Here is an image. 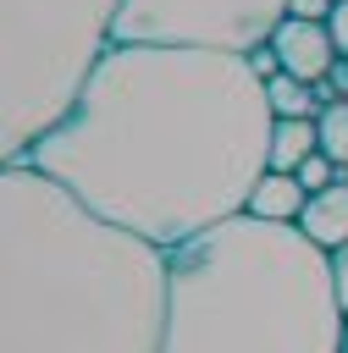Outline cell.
I'll return each instance as SVG.
<instances>
[{
    "mask_svg": "<svg viewBox=\"0 0 348 353\" xmlns=\"http://www.w3.org/2000/svg\"><path fill=\"white\" fill-rule=\"evenodd\" d=\"M271 127L276 110L249 55L110 44L77 105L22 160L94 215L177 248L249 210L271 171Z\"/></svg>",
    "mask_w": 348,
    "mask_h": 353,
    "instance_id": "obj_1",
    "label": "cell"
},
{
    "mask_svg": "<svg viewBox=\"0 0 348 353\" xmlns=\"http://www.w3.org/2000/svg\"><path fill=\"white\" fill-rule=\"evenodd\" d=\"M166 248L39 165L0 171V353H160Z\"/></svg>",
    "mask_w": 348,
    "mask_h": 353,
    "instance_id": "obj_2",
    "label": "cell"
},
{
    "mask_svg": "<svg viewBox=\"0 0 348 353\" xmlns=\"http://www.w3.org/2000/svg\"><path fill=\"white\" fill-rule=\"evenodd\" d=\"M160 353H342L331 254L298 221L249 210L166 248Z\"/></svg>",
    "mask_w": 348,
    "mask_h": 353,
    "instance_id": "obj_3",
    "label": "cell"
},
{
    "mask_svg": "<svg viewBox=\"0 0 348 353\" xmlns=\"http://www.w3.org/2000/svg\"><path fill=\"white\" fill-rule=\"evenodd\" d=\"M122 0H0V154L22 160L116 44Z\"/></svg>",
    "mask_w": 348,
    "mask_h": 353,
    "instance_id": "obj_4",
    "label": "cell"
},
{
    "mask_svg": "<svg viewBox=\"0 0 348 353\" xmlns=\"http://www.w3.org/2000/svg\"><path fill=\"white\" fill-rule=\"evenodd\" d=\"M287 0H122L116 44H182V50H260Z\"/></svg>",
    "mask_w": 348,
    "mask_h": 353,
    "instance_id": "obj_5",
    "label": "cell"
},
{
    "mask_svg": "<svg viewBox=\"0 0 348 353\" xmlns=\"http://www.w3.org/2000/svg\"><path fill=\"white\" fill-rule=\"evenodd\" d=\"M271 50L282 55V72L304 77V83H320L337 61V44H331V28L326 22H309V17H282L276 33H271Z\"/></svg>",
    "mask_w": 348,
    "mask_h": 353,
    "instance_id": "obj_6",
    "label": "cell"
},
{
    "mask_svg": "<svg viewBox=\"0 0 348 353\" xmlns=\"http://www.w3.org/2000/svg\"><path fill=\"white\" fill-rule=\"evenodd\" d=\"M298 226H304V237H315V243H320L326 254L348 243V171H342V176H337L331 188L309 193V204H304Z\"/></svg>",
    "mask_w": 348,
    "mask_h": 353,
    "instance_id": "obj_7",
    "label": "cell"
},
{
    "mask_svg": "<svg viewBox=\"0 0 348 353\" xmlns=\"http://www.w3.org/2000/svg\"><path fill=\"white\" fill-rule=\"evenodd\" d=\"M309 204V188L298 182V171H265L249 193V215L260 221H298Z\"/></svg>",
    "mask_w": 348,
    "mask_h": 353,
    "instance_id": "obj_8",
    "label": "cell"
},
{
    "mask_svg": "<svg viewBox=\"0 0 348 353\" xmlns=\"http://www.w3.org/2000/svg\"><path fill=\"white\" fill-rule=\"evenodd\" d=\"M315 149H320V132H315L309 116H276V127H271V171H298Z\"/></svg>",
    "mask_w": 348,
    "mask_h": 353,
    "instance_id": "obj_9",
    "label": "cell"
},
{
    "mask_svg": "<svg viewBox=\"0 0 348 353\" xmlns=\"http://www.w3.org/2000/svg\"><path fill=\"white\" fill-rule=\"evenodd\" d=\"M265 94H271V110L276 116H320V99H315V88L304 83V77H293V72H276L271 83H265Z\"/></svg>",
    "mask_w": 348,
    "mask_h": 353,
    "instance_id": "obj_10",
    "label": "cell"
},
{
    "mask_svg": "<svg viewBox=\"0 0 348 353\" xmlns=\"http://www.w3.org/2000/svg\"><path fill=\"white\" fill-rule=\"evenodd\" d=\"M315 132H320V154L348 171V99H331V105L315 116Z\"/></svg>",
    "mask_w": 348,
    "mask_h": 353,
    "instance_id": "obj_11",
    "label": "cell"
},
{
    "mask_svg": "<svg viewBox=\"0 0 348 353\" xmlns=\"http://www.w3.org/2000/svg\"><path fill=\"white\" fill-rule=\"evenodd\" d=\"M337 176H342V165H337V160H326L320 149H315V154H309V160L298 165V182H304L309 193H320V188H331Z\"/></svg>",
    "mask_w": 348,
    "mask_h": 353,
    "instance_id": "obj_12",
    "label": "cell"
},
{
    "mask_svg": "<svg viewBox=\"0 0 348 353\" xmlns=\"http://www.w3.org/2000/svg\"><path fill=\"white\" fill-rule=\"evenodd\" d=\"M249 66H254V72H260V77H265V83H271V77H276V72H282V55H276V50H271V39H265V44H260V50H249Z\"/></svg>",
    "mask_w": 348,
    "mask_h": 353,
    "instance_id": "obj_13",
    "label": "cell"
},
{
    "mask_svg": "<svg viewBox=\"0 0 348 353\" xmlns=\"http://www.w3.org/2000/svg\"><path fill=\"white\" fill-rule=\"evenodd\" d=\"M331 281H337V303H342V314H348V243L331 248Z\"/></svg>",
    "mask_w": 348,
    "mask_h": 353,
    "instance_id": "obj_14",
    "label": "cell"
},
{
    "mask_svg": "<svg viewBox=\"0 0 348 353\" xmlns=\"http://www.w3.org/2000/svg\"><path fill=\"white\" fill-rule=\"evenodd\" d=\"M326 28H331V44H337V55H348V0H337V6H331Z\"/></svg>",
    "mask_w": 348,
    "mask_h": 353,
    "instance_id": "obj_15",
    "label": "cell"
},
{
    "mask_svg": "<svg viewBox=\"0 0 348 353\" xmlns=\"http://www.w3.org/2000/svg\"><path fill=\"white\" fill-rule=\"evenodd\" d=\"M337 0H287V17H309V22H326Z\"/></svg>",
    "mask_w": 348,
    "mask_h": 353,
    "instance_id": "obj_16",
    "label": "cell"
},
{
    "mask_svg": "<svg viewBox=\"0 0 348 353\" xmlns=\"http://www.w3.org/2000/svg\"><path fill=\"white\" fill-rule=\"evenodd\" d=\"M326 83H331V88H337V94L348 99V55H337V61H331V72H326Z\"/></svg>",
    "mask_w": 348,
    "mask_h": 353,
    "instance_id": "obj_17",
    "label": "cell"
},
{
    "mask_svg": "<svg viewBox=\"0 0 348 353\" xmlns=\"http://www.w3.org/2000/svg\"><path fill=\"white\" fill-rule=\"evenodd\" d=\"M342 353H348V320H342Z\"/></svg>",
    "mask_w": 348,
    "mask_h": 353,
    "instance_id": "obj_18",
    "label": "cell"
}]
</instances>
